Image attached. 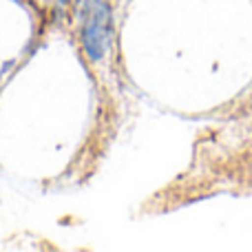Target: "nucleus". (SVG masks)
Returning <instances> with one entry per match:
<instances>
[{
    "mask_svg": "<svg viewBox=\"0 0 252 252\" xmlns=\"http://www.w3.org/2000/svg\"><path fill=\"white\" fill-rule=\"evenodd\" d=\"M113 40V16L106 0H91L87 4V20L82 27V47L93 62L106 58Z\"/></svg>",
    "mask_w": 252,
    "mask_h": 252,
    "instance_id": "obj_1",
    "label": "nucleus"
}]
</instances>
